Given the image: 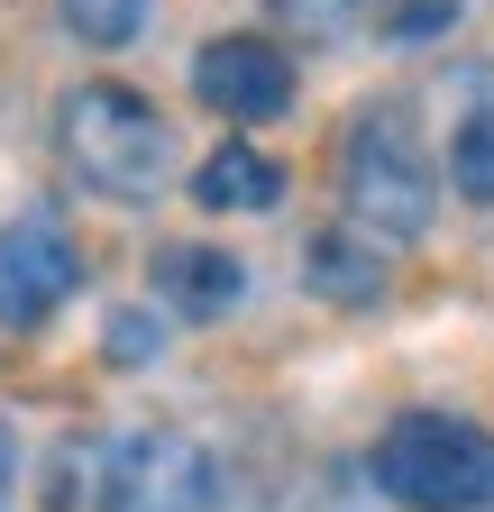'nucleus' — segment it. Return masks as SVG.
<instances>
[{"instance_id": "f8f14e48", "label": "nucleus", "mask_w": 494, "mask_h": 512, "mask_svg": "<svg viewBox=\"0 0 494 512\" xmlns=\"http://www.w3.org/2000/svg\"><path fill=\"white\" fill-rule=\"evenodd\" d=\"M449 183L467 192L476 211H494V101L467 110V119L449 128Z\"/></svg>"}, {"instance_id": "2eb2a0df", "label": "nucleus", "mask_w": 494, "mask_h": 512, "mask_svg": "<svg viewBox=\"0 0 494 512\" xmlns=\"http://www.w3.org/2000/svg\"><path fill=\"white\" fill-rule=\"evenodd\" d=\"M101 348H110V366H147L165 348V320L156 311H110V339Z\"/></svg>"}, {"instance_id": "9b49d317", "label": "nucleus", "mask_w": 494, "mask_h": 512, "mask_svg": "<svg viewBox=\"0 0 494 512\" xmlns=\"http://www.w3.org/2000/svg\"><path fill=\"white\" fill-rule=\"evenodd\" d=\"M147 10H156V0H55V19L74 28V46H101V55L138 46L147 37Z\"/></svg>"}, {"instance_id": "f257e3e1", "label": "nucleus", "mask_w": 494, "mask_h": 512, "mask_svg": "<svg viewBox=\"0 0 494 512\" xmlns=\"http://www.w3.org/2000/svg\"><path fill=\"white\" fill-rule=\"evenodd\" d=\"M339 202L385 247H412L440 220V165H430L403 101H357L348 110V128H339Z\"/></svg>"}, {"instance_id": "dca6fc26", "label": "nucleus", "mask_w": 494, "mask_h": 512, "mask_svg": "<svg viewBox=\"0 0 494 512\" xmlns=\"http://www.w3.org/2000/svg\"><path fill=\"white\" fill-rule=\"evenodd\" d=\"M10 494H19V439H10V421H0V512H10Z\"/></svg>"}, {"instance_id": "423d86ee", "label": "nucleus", "mask_w": 494, "mask_h": 512, "mask_svg": "<svg viewBox=\"0 0 494 512\" xmlns=\"http://www.w3.org/2000/svg\"><path fill=\"white\" fill-rule=\"evenodd\" d=\"M46 512H138V439L65 430L46 458Z\"/></svg>"}, {"instance_id": "1a4fd4ad", "label": "nucleus", "mask_w": 494, "mask_h": 512, "mask_svg": "<svg viewBox=\"0 0 494 512\" xmlns=\"http://www.w3.org/2000/svg\"><path fill=\"white\" fill-rule=\"evenodd\" d=\"M238 293H247V266H238L229 247H202V238L156 247V302H165V311L220 320V311H238Z\"/></svg>"}, {"instance_id": "ddd939ff", "label": "nucleus", "mask_w": 494, "mask_h": 512, "mask_svg": "<svg viewBox=\"0 0 494 512\" xmlns=\"http://www.w3.org/2000/svg\"><path fill=\"white\" fill-rule=\"evenodd\" d=\"M449 19H458V0H366V28L385 46H430Z\"/></svg>"}, {"instance_id": "4468645a", "label": "nucleus", "mask_w": 494, "mask_h": 512, "mask_svg": "<svg viewBox=\"0 0 494 512\" xmlns=\"http://www.w3.org/2000/svg\"><path fill=\"white\" fill-rule=\"evenodd\" d=\"M275 19L293 37H312V46H348L366 28V0H275Z\"/></svg>"}, {"instance_id": "20e7f679", "label": "nucleus", "mask_w": 494, "mask_h": 512, "mask_svg": "<svg viewBox=\"0 0 494 512\" xmlns=\"http://www.w3.org/2000/svg\"><path fill=\"white\" fill-rule=\"evenodd\" d=\"M74 284H83V256H74V238L55 229L46 211H19L10 229H0V330L55 320Z\"/></svg>"}, {"instance_id": "6e6552de", "label": "nucleus", "mask_w": 494, "mask_h": 512, "mask_svg": "<svg viewBox=\"0 0 494 512\" xmlns=\"http://www.w3.org/2000/svg\"><path fill=\"white\" fill-rule=\"evenodd\" d=\"M385 238L376 229H312L302 238V293H321V302H339V311H357V302H376L385 293Z\"/></svg>"}, {"instance_id": "f03ea898", "label": "nucleus", "mask_w": 494, "mask_h": 512, "mask_svg": "<svg viewBox=\"0 0 494 512\" xmlns=\"http://www.w3.org/2000/svg\"><path fill=\"white\" fill-rule=\"evenodd\" d=\"M55 147H65V165H74V183L92 192V202H156L165 165H174V138H165L156 101H138L129 83L65 92V110H55Z\"/></svg>"}, {"instance_id": "0eeeda50", "label": "nucleus", "mask_w": 494, "mask_h": 512, "mask_svg": "<svg viewBox=\"0 0 494 512\" xmlns=\"http://www.w3.org/2000/svg\"><path fill=\"white\" fill-rule=\"evenodd\" d=\"M220 503V458L193 430H147L138 439V512H211Z\"/></svg>"}, {"instance_id": "7ed1b4c3", "label": "nucleus", "mask_w": 494, "mask_h": 512, "mask_svg": "<svg viewBox=\"0 0 494 512\" xmlns=\"http://www.w3.org/2000/svg\"><path fill=\"white\" fill-rule=\"evenodd\" d=\"M376 494L403 512H494V430L467 412H403L376 439Z\"/></svg>"}, {"instance_id": "9d476101", "label": "nucleus", "mask_w": 494, "mask_h": 512, "mask_svg": "<svg viewBox=\"0 0 494 512\" xmlns=\"http://www.w3.org/2000/svg\"><path fill=\"white\" fill-rule=\"evenodd\" d=\"M193 202H202V211H275V202H284V165L257 156L247 138H220V147L193 165Z\"/></svg>"}, {"instance_id": "39448f33", "label": "nucleus", "mask_w": 494, "mask_h": 512, "mask_svg": "<svg viewBox=\"0 0 494 512\" xmlns=\"http://www.w3.org/2000/svg\"><path fill=\"white\" fill-rule=\"evenodd\" d=\"M193 92L202 110H220L229 128H266L293 110V55L275 37H211L193 55Z\"/></svg>"}]
</instances>
